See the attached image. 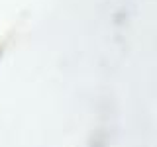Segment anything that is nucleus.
I'll use <instances>...</instances> for the list:
<instances>
[]
</instances>
